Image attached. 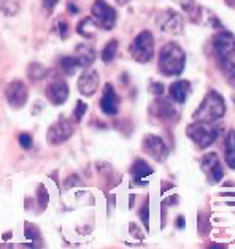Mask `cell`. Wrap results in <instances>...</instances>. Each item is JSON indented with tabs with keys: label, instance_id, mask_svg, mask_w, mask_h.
Returning <instances> with one entry per match:
<instances>
[{
	"label": "cell",
	"instance_id": "obj_1",
	"mask_svg": "<svg viewBox=\"0 0 235 249\" xmlns=\"http://www.w3.org/2000/svg\"><path fill=\"white\" fill-rule=\"evenodd\" d=\"M213 51L216 60L224 73L229 75V78H234L235 70V40L231 32H219L213 38Z\"/></svg>",
	"mask_w": 235,
	"mask_h": 249
},
{
	"label": "cell",
	"instance_id": "obj_2",
	"mask_svg": "<svg viewBox=\"0 0 235 249\" xmlns=\"http://www.w3.org/2000/svg\"><path fill=\"white\" fill-rule=\"evenodd\" d=\"M186 54L177 43H167L159 53L158 69L165 76H178L184 70Z\"/></svg>",
	"mask_w": 235,
	"mask_h": 249
},
{
	"label": "cell",
	"instance_id": "obj_3",
	"mask_svg": "<svg viewBox=\"0 0 235 249\" xmlns=\"http://www.w3.org/2000/svg\"><path fill=\"white\" fill-rule=\"evenodd\" d=\"M226 114V102L224 97L216 90H208L205 94L200 107L194 113V121L200 123H215Z\"/></svg>",
	"mask_w": 235,
	"mask_h": 249
},
{
	"label": "cell",
	"instance_id": "obj_4",
	"mask_svg": "<svg viewBox=\"0 0 235 249\" xmlns=\"http://www.w3.org/2000/svg\"><path fill=\"white\" fill-rule=\"evenodd\" d=\"M186 135H188L197 148L207 149L216 142L218 138V129H215L212 123H200V121H194L186 129Z\"/></svg>",
	"mask_w": 235,
	"mask_h": 249
},
{
	"label": "cell",
	"instance_id": "obj_5",
	"mask_svg": "<svg viewBox=\"0 0 235 249\" xmlns=\"http://www.w3.org/2000/svg\"><path fill=\"white\" fill-rule=\"evenodd\" d=\"M129 53L134 60L140 64H146L154 56V37L149 30H143L130 43Z\"/></svg>",
	"mask_w": 235,
	"mask_h": 249
},
{
	"label": "cell",
	"instance_id": "obj_6",
	"mask_svg": "<svg viewBox=\"0 0 235 249\" xmlns=\"http://www.w3.org/2000/svg\"><path fill=\"white\" fill-rule=\"evenodd\" d=\"M92 19L97 24V27L104 30H111L116 24V11L104 0H97L92 5Z\"/></svg>",
	"mask_w": 235,
	"mask_h": 249
},
{
	"label": "cell",
	"instance_id": "obj_7",
	"mask_svg": "<svg viewBox=\"0 0 235 249\" xmlns=\"http://www.w3.org/2000/svg\"><path fill=\"white\" fill-rule=\"evenodd\" d=\"M178 2H180V5H181V8L186 13V16H188L194 24H205V26L213 24V22L218 24L215 15L210 13L208 10L202 8L196 0H178Z\"/></svg>",
	"mask_w": 235,
	"mask_h": 249
},
{
	"label": "cell",
	"instance_id": "obj_8",
	"mask_svg": "<svg viewBox=\"0 0 235 249\" xmlns=\"http://www.w3.org/2000/svg\"><path fill=\"white\" fill-rule=\"evenodd\" d=\"M73 132L75 127L72 124V121H69L67 118H61L50 127V130L46 133V140L50 142V144H62L73 135Z\"/></svg>",
	"mask_w": 235,
	"mask_h": 249
},
{
	"label": "cell",
	"instance_id": "obj_9",
	"mask_svg": "<svg viewBox=\"0 0 235 249\" xmlns=\"http://www.w3.org/2000/svg\"><path fill=\"white\" fill-rule=\"evenodd\" d=\"M156 22L158 26L164 30L167 34H173V35H178L183 32V27H184V19L183 16L177 13L173 10H165V11H161L156 18Z\"/></svg>",
	"mask_w": 235,
	"mask_h": 249
},
{
	"label": "cell",
	"instance_id": "obj_10",
	"mask_svg": "<svg viewBox=\"0 0 235 249\" xmlns=\"http://www.w3.org/2000/svg\"><path fill=\"white\" fill-rule=\"evenodd\" d=\"M143 151L156 162H164L168 156V148L165 146L164 140L158 135H145L143 138Z\"/></svg>",
	"mask_w": 235,
	"mask_h": 249
},
{
	"label": "cell",
	"instance_id": "obj_11",
	"mask_svg": "<svg viewBox=\"0 0 235 249\" xmlns=\"http://www.w3.org/2000/svg\"><path fill=\"white\" fill-rule=\"evenodd\" d=\"M5 97H7L8 103L13 108H22L27 103V99H29L27 86L21 80L11 81L7 86V89H5Z\"/></svg>",
	"mask_w": 235,
	"mask_h": 249
},
{
	"label": "cell",
	"instance_id": "obj_12",
	"mask_svg": "<svg viewBox=\"0 0 235 249\" xmlns=\"http://www.w3.org/2000/svg\"><path fill=\"white\" fill-rule=\"evenodd\" d=\"M151 114L158 118L161 123H173L178 121V107L170 100H156L151 107Z\"/></svg>",
	"mask_w": 235,
	"mask_h": 249
},
{
	"label": "cell",
	"instance_id": "obj_13",
	"mask_svg": "<svg viewBox=\"0 0 235 249\" xmlns=\"http://www.w3.org/2000/svg\"><path fill=\"white\" fill-rule=\"evenodd\" d=\"M200 168L202 172L205 173L210 178V181H213V183H218V181L222 179V167H221V162L218 159V156L215 153H210V154H205L200 160Z\"/></svg>",
	"mask_w": 235,
	"mask_h": 249
},
{
	"label": "cell",
	"instance_id": "obj_14",
	"mask_svg": "<svg viewBox=\"0 0 235 249\" xmlns=\"http://www.w3.org/2000/svg\"><path fill=\"white\" fill-rule=\"evenodd\" d=\"M100 110L104 111L107 116H116L119 110V97L114 90L113 84L107 83L104 86V94L100 99Z\"/></svg>",
	"mask_w": 235,
	"mask_h": 249
},
{
	"label": "cell",
	"instance_id": "obj_15",
	"mask_svg": "<svg viewBox=\"0 0 235 249\" xmlns=\"http://www.w3.org/2000/svg\"><path fill=\"white\" fill-rule=\"evenodd\" d=\"M99 73L92 69H86L81 73V76L78 78V90L84 97H91L95 94V90L99 88Z\"/></svg>",
	"mask_w": 235,
	"mask_h": 249
},
{
	"label": "cell",
	"instance_id": "obj_16",
	"mask_svg": "<svg viewBox=\"0 0 235 249\" xmlns=\"http://www.w3.org/2000/svg\"><path fill=\"white\" fill-rule=\"evenodd\" d=\"M46 97L50 99L53 105H62L69 99V86L64 80L54 78L46 86Z\"/></svg>",
	"mask_w": 235,
	"mask_h": 249
},
{
	"label": "cell",
	"instance_id": "obj_17",
	"mask_svg": "<svg viewBox=\"0 0 235 249\" xmlns=\"http://www.w3.org/2000/svg\"><path fill=\"white\" fill-rule=\"evenodd\" d=\"M153 173H154V170L149 167L143 159H137L134 163H132L130 175H132V178H134V181L137 184H145L146 183V178Z\"/></svg>",
	"mask_w": 235,
	"mask_h": 249
},
{
	"label": "cell",
	"instance_id": "obj_18",
	"mask_svg": "<svg viewBox=\"0 0 235 249\" xmlns=\"http://www.w3.org/2000/svg\"><path fill=\"white\" fill-rule=\"evenodd\" d=\"M76 62L78 67H83V69H89L94 60H95V50L91 45H78L76 46Z\"/></svg>",
	"mask_w": 235,
	"mask_h": 249
},
{
	"label": "cell",
	"instance_id": "obj_19",
	"mask_svg": "<svg viewBox=\"0 0 235 249\" xmlns=\"http://www.w3.org/2000/svg\"><path fill=\"white\" fill-rule=\"evenodd\" d=\"M191 94V83L186 80L175 81L170 86V97L175 103H184Z\"/></svg>",
	"mask_w": 235,
	"mask_h": 249
},
{
	"label": "cell",
	"instance_id": "obj_20",
	"mask_svg": "<svg viewBox=\"0 0 235 249\" xmlns=\"http://www.w3.org/2000/svg\"><path fill=\"white\" fill-rule=\"evenodd\" d=\"M224 148H226V162H227V165L234 170L235 168V133L234 130L227 133Z\"/></svg>",
	"mask_w": 235,
	"mask_h": 249
},
{
	"label": "cell",
	"instance_id": "obj_21",
	"mask_svg": "<svg viewBox=\"0 0 235 249\" xmlns=\"http://www.w3.org/2000/svg\"><path fill=\"white\" fill-rule=\"evenodd\" d=\"M76 30L84 38H94L95 30H97V24L94 22L92 18H86V19H83L80 24H78Z\"/></svg>",
	"mask_w": 235,
	"mask_h": 249
},
{
	"label": "cell",
	"instance_id": "obj_22",
	"mask_svg": "<svg viewBox=\"0 0 235 249\" xmlns=\"http://www.w3.org/2000/svg\"><path fill=\"white\" fill-rule=\"evenodd\" d=\"M21 10L19 0H0V11L5 16H16Z\"/></svg>",
	"mask_w": 235,
	"mask_h": 249
},
{
	"label": "cell",
	"instance_id": "obj_23",
	"mask_svg": "<svg viewBox=\"0 0 235 249\" xmlns=\"http://www.w3.org/2000/svg\"><path fill=\"white\" fill-rule=\"evenodd\" d=\"M27 75H29V78H31L32 81H40V80H43V78H46L48 71L41 64L32 62L31 65H29V69H27Z\"/></svg>",
	"mask_w": 235,
	"mask_h": 249
},
{
	"label": "cell",
	"instance_id": "obj_24",
	"mask_svg": "<svg viewBox=\"0 0 235 249\" xmlns=\"http://www.w3.org/2000/svg\"><path fill=\"white\" fill-rule=\"evenodd\" d=\"M116 53H118V41L111 40L110 43H107L104 51H102V60H104L105 64H110L114 59V56H116Z\"/></svg>",
	"mask_w": 235,
	"mask_h": 249
},
{
	"label": "cell",
	"instance_id": "obj_25",
	"mask_svg": "<svg viewBox=\"0 0 235 249\" xmlns=\"http://www.w3.org/2000/svg\"><path fill=\"white\" fill-rule=\"evenodd\" d=\"M61 69L65 75H75V71L78 69V62H76V57H72V56H67V57H62L61 59Z\"/></svg>",
	"mask_w": 235,
	"mask_h": 249
},
{
	"label": "cell",
	"instance_id": "obj_26",
	"mask_svg": "<svg viewBox=\"0 0 235 249\" xmlns=\"http://www.w3.org/2000/svg\"><path fill=\"white\" fill-rule=\"evenodd\" d=\"M88 111V105L84 102H76V107H75V111H73V116H75V121L76 123H80V121L83 119V116L86 114Z\"/></svg>",
	"mask_w": 235,
	"mask_h": 249
},
{
	"label": "cell",
	"instance_id": "obj_27",
	"mask_svg": "<svg viewBox=\"0 0 235 249\" xmlns=\"http://www.w3.org/2000/svg\"><path fill=\"white\" fill-rule=\"evenodd\" d=\"M18 142H19L21 148H24V149H31L34 144V140L29 133H21V135L18 137Z\"/></svg>",
	"mask_w": 235,
	"mask_h": 249
},
{
	"label": "cell",
	"instance_id": "obj_28",
	"mask_svg": "<svg viewBox=\"0 0 235 249\" xmlns=\"http://www.w3.org/2000/svg\"><path fill=\"white\" fill-rule=\"evenodd\" d=\"M38 202L41 205V208H45V206L48 205V192H46L43 184L38 186Z\"/></svg>",
	"mask_w": 235,
	"mask_h": 249
},
{
	"label": "cell",
	"instance_id": "obj_29",
	"mask_svg": "<svg viewBox=\"0 0 235 249\" xmlns=\"http://www.w3.org/2000/svg\"><path fill=\"white\" fill-rule=\"evenodd\" d=\"M56 24L57 26H61V27H57L56 30H57V34H59V37H65L67 35V32H69V26H67V22H65L64 19H59V21H56Z\"/></svg>",
	"mask_w": 235,
	"mask_h": 249
},
{
	"label": "cell",
	"instance_id": "obj_30",
	"mask_svg": "<svg viewBox=\"0 0 235 249\" xmlns=\"http://www.w3.org/2000/svg\"><path fill=\"white\" fill-rule=\"evenodd\" d=\"M140 217H142V221H143V224H145V227L148 229V226H149V211H148V202L145 203V206L142 208V211H140Z\"/></svg>",
	"mask_w": 235,
	"mask_h": 249
},
{
	"label": "cell",
	"instance_id": "obj_31",
	"mask_svg": "<svg viewBox=\"0 0 235 249\" xmlns=\"http://www.w3.org/2000/svg\"><path fill=\"white\" fill-rule=\"evenodd\" d=\"M151 90H153L154 95H162V94H164V84H162V83H154L153 86H151Z\"/></svg>",
	"mask_w": 235,
	"mask_h": 249
},
{
	"label": "cell",
	"instance_id": "obj_32",
	"mask_svg": "<svg viewBox=\"0 0 235 249\" xmlns=\"http://www.w3.org/2000/svg\"><path fill=\"white\" fill-rule=\"evenodd\" d=\"M57 2H59V0H43V5H45V8L53 10L57 5Z\"/></svg>",
	"mask_w": 235,
	"mask_h": 249
},
{
	"label": "cell",
	"instance_id": "obj_33",
	"mask_svg": "<svg viewBox=\"0 0 235 249\" xmlns=\"http://www.w3.org/2000/svg\"><path fill=\"white\" fill-rule=\"evenodd\" d=\"M177 226H178L180 229H181V227L184 226V217H181V216L178 217V221H177Z\"/></svg>",
	"mask_w": 235,
	"mask_h": 249
},
{
	"label": "cell",
	"instance_id": "obj_34",
	"mask_svg": "<svg viewBox=\"0 0 235 249\" xmlns=\"http://www.w3.org/2000/svg\"><path fill=\"white\" fill-rule=\"evenodd\" d=\"M118 2L121 3V5H126V3H127V2H130V0H118Z\"/></svg>",
	"mask_w": 235,
	"mask_h": 249
}]
</instances>
